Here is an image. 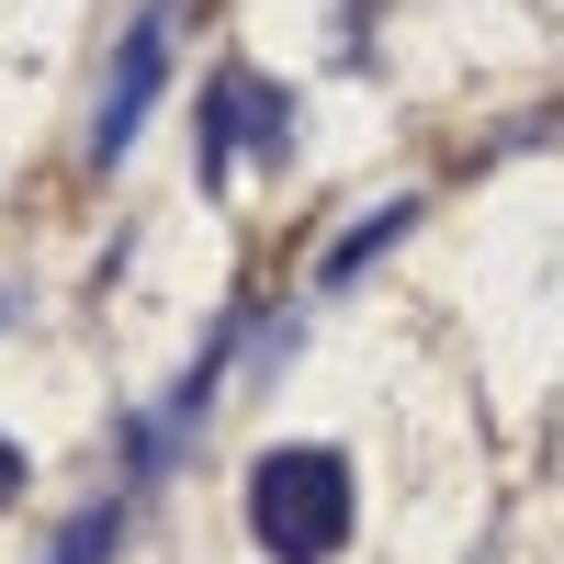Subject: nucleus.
<instances>
[{
    "label": "nucleus",
    "mask_w": 564,
    "mask_h": 564,
    "mask_svg": "<svg viewBox=\"0 0 564 564\" xmlns=\"http://www.w3.org/2000/svg\"><path fill=\"white\" fill-rule=\"evenodd\" d=\"M249 542L271 564H327L350 553V452L327 441H282L249 463Z\"/></svg>",
    "instance_id": "nucleus-1"
},
{
    "label": "nucleus",
    "mask_w": 564,
    "mask_h": 564,
    "mask_svg": "<svg viewBox=\"0 0 564 564\" xmlns=\"http://www.w3.org/2000/svg\"><path fill=\"white\" fill-rule=\"evenodd\" d=\"M249 159H260V170L294 159V90L260 79V68H215V79H204V113H193V170H204V193H226Z\"/></svg>",
    "instance_id": "nucleus-2"
},
{
    "label": "nucleus",
    "mask_w": 564,
    "mask_h": 564,
    "mask_svg": "<svg viewBox=\"0 0 564 564\" xmlns=\"http://www.w3.org/2000/svg\"><path fill=\"white\" fill-rule=\"evenodd\" d=\"M159 79H170V12H135L124 45H113V68H102V113H90V159H102V170L135 148V135H148Z\"/></svg>",
    "instance_id": "nucleus-3"
},
{
    "label": "nucleus",
    "mask_w": 564,
    "mask_h": 564,
    "mask_svg": "<svg viewBox=\"0 0 564 564\" xmlns=\"http://www.w3.org/2000/svg\"><path fill=\"white\" fill-rule=\"evenodd\" d=\"M135 508H148V497L113 486L102 508H79V520L57 531V553H45V564H113V553H124V531H135Z\"/></svg>",
    "instance_id": "nucleus-4"
},
{
    "label": "nucleus",
    "mask_w": 564,
    "mask_h": 564,
    "mask_svg": "<svg viewBox=\"0 0 564 564\" xmlns=\"http://www.w3.org/2000/svg\"><path fill=\"white\" fill-rule=\"evenodd\" d=\"M406 226H417V204H406V193H395V204H372V215L350 226V238H339V249H327V271H316V282H327V294H339V282H361L372 260H384V249L406 238Z\"/></svg>",
    "instance_id": "nucleus-5"
},
{
    "label": "nucleus",
    "mask_w": 564,
    "mask_h": 564,
    "mask_svg": "<svg viewBox=\"0 0 564 564\" xmlns=\"http://www.w3.org/2000/svg\"><path fill=\"white\" fill-rule=\"evenodd\" d=\"M12 497H23V452L0 441V508H12Z\"/></svg>",
    "instance_id": "nucleus-6"
},
{
    "label": "nucleus",
    "mask_w": 564,
    "mask_h": 564,
    "mask_svg": "<svg viewBox=\"0 0 564 564\" xmlns=\"http://www.w3.org/2000/svg\"><path fill=\"white\" fill-rule=\"evenodd\" d=\"M0 327H12V294H0Z\"/></svg>",
    "instance_id": "nucleus-7"
}]
</instances>
